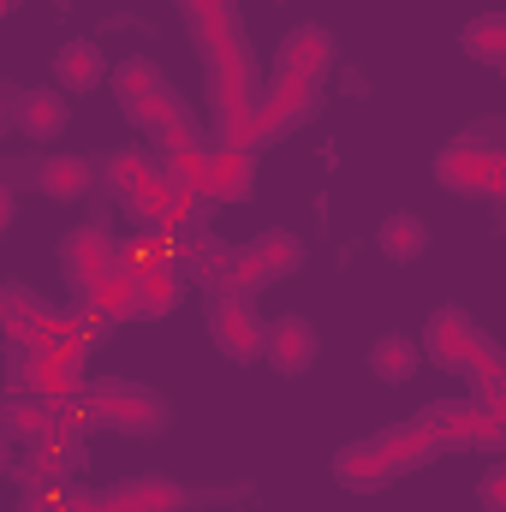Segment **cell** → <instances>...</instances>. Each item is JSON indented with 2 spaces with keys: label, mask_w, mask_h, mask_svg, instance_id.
Listing matches in <instances>:
<instances>
[{
  "label": "cell",
  "mask_w": 506,
  "mask_h": 512,
  "mask_svg": "<svg viewBox=\"0 0 506 512\" xmlns=\"http://www.w3.org/2000/svg\"><path fill=\"white\" fill-rule=\"evenodd\" d=\"M429 453H441V441L411 417V423H393V429H381V435H364V441L340 447V453H334V477H340L352 495H376L387 483H399L405 471H417Z\"/></svg>",
  "instance_id": "cell-1"
},
{
  "label": "cell",
  "mask_w": 506,
  "mask_h": 512,
  "mask_svg": "<svg viewBox=\"0 0 506 512\" xmlns=\"http://www.w3.org/2000/svg\"><path fill=\"white\" fill-rule=\"evenodd\" d=\"M423 358H429L435 370L465 376L471 387H501L506 393V352L459 310V304H447V310L429 316V328H423Z\"/></svg>",
  "instance_id": "cell-2"
},
{
  "label": "cell",
  "mask_w": 506,
  "mask_h": 512,
  "mask_svg": "<svg viewBox=\"0 0 506 512\" xmlns=\"http://www.w3.org/2000/svg\"><path fill=\"white\" fill-rule=\"evenodd\" d=\"M322 114V84L316 78H292V72H274L268 84H262V102H256V114L245 126L233 131V137H221V143H239V149H268L274 137H286V131H298L304 120H316Z\"/></svg>",
  "instance_id": "cell-3"
},
{
  "label": "cell",
  "mask_w": 506,
  "mask_h": 512,
  "mask_svg": "<svg viewBox=\"0 0 506 512\" xmlns=\"http://www.w3.org/2000/svg\"><path fill=\"white\" fill-rule=\"evenodd\" d=\"M84 405H90V429H114V435H161L167 429V399L126 376H90Z\"/></svg>",
  "instance_id": "cell-4"
},
{
  "label": "cell",
  "mask_w": 506,
  "mask_h": 512,
  "mask_svg": "<svg viewBox=\"0 0 506 512\" xmlns=\"http://www.w3.org/2000/svg\"><path fill=\"white\" fill-rule=\"evenodd\" d=\"M60 268H66L72 298H96V292H108L114 280H126V239H120L108 221H84V227L66 233Z\"/></svg>",
  "instance_id": "cell-5"
},
{
  "label": "cell",
  "mask_w": 506,
  "mask_h": 512,
  "mask_svg": "<svg viewBox=\"0 0 506 512\" xmlns=\"http://www.w3.org/2000/svg\"><path fill=\"white\" fill-rule=\"evenodd\" d=\"M114 96H120V114H126L131 126H143L149 137H161L167 126H179V120H191L185 114V102H179V90L161 78V66L155 60H126V66H114Z\"/></svg>",
  "instance_id": "cell-6"
},
{
  "label": "cell",
  "mask_w": 506,
  "mask_h": 512,
  "mask_svg": "<svg viewBox=\"0 0 506 512\" xmlns=\"http://www.w3.org/2000/svg\"><path fill=\"white\" fill-rule=\"evenodd\" d=\"M435 179L459 197H501L506 149L495 143V131H465L435 155Z\"/></svg>",
  "instance_id": "cell-7"
},
{
  "label": "cell",
  "mask_w": 506,
  "mask_h": 512,
  "mask_svg": "<svg viewBox=\"0 0 506 512\" xmlns=\"http://www.w3.org/2000/svg\"><path fill=\"white\" fill-rule=\"evenodd\" d=\"M209 340L221 358L233 364H256L268 346V322L256 316L251 298H209Z\"/></svg>",
  "instance_id": "cell-8"
},
{
  "label": "cell",
  "mask_w": 506,
  "mask_h": 512,
  "mask_svg": "<svg viewBox=\"0 0 506 512\" xmlns=\"http://www.w3.org/2000/svg\"><path fill=\"white\" fill-rule=\"evenodd\" d=\"M417 423L441 441V453H453V447H501V435H506L477 399H441V405H429Z\"/></svg>",
  "instance_id": "cell-9"
},
{
  "label": "cell",
  "mask_w": 506,
  "mask_h": 512,
  "mask_svg": "<svg viewBox=\"0 0 506 512\" xmlns=\"http://www.w3.org/2000/svg\"><path fill=\"white\" fill-rule=\"evenodd\" d=\"M334 60H340V48H334V30L328 24H292L280 36V48H274V72L316 78V84L334 72Z\"/></svg>",
  "instance_id": "cell-10"
},
{
  "label": "cell",
  "mask_w": 506,
  "mask_h": 512,
  "mask_svg": "<svg viewBox=\"0 0 506 512\" xmlns=\"http://www.w3.org/2000/svg\"><path fill=\"white\" fill-rule=\"evenodd\" d=\"M316 352H322V340H316V322L310 316H268V346H262V358H268V370L274 376H304L310 364H316Z\"/></svg>",
  "instance_id": "cell-11"
},
{
  "label": "cell",
  "mask_w": 506,
  "mask_h": 512,
  "mask_svg": "<svg viewBox=\"0 0 506 512\" xmlns=\"http://www.w3.org/2000/svg\"><path fill=\"white\" fill-rule=\"evenodd\" d=\"M6 120L24 131V137H36V143H48V137H60V131L72 126V108H66V90L54 84H36V90H6Z\"/></svg>",
  "instance_id": "cell-12"
},
{
  "label": "cell",
  "mask_w": 506,
  "mask_h": 512,
  "mask_svg": "<svg viewBox=\"0 0 506 512\" xmlns=\"http://www.w3.org/2000/svg\"><path fill=\"white\" fill-rule=\"evenodd\" d=\"M185 268L179 262H161V268H149V274H131L126 286V322H161V316H173L179 310V298H185Z\"/></svg>",
  "instance_id": "cell-13"
},
{
  "label": "cell",
  "mask_w": 506,
  "mask_h": 512,
  "mask_svg": "<svg viewBox=\"0 0 506 512\" xmlns=\"http://www.w3.org/2000/svg\"><path fill=\"white\" fill-rule=\"evenodd\" d=\"M30 185L54 203H84L102 185V167L90 155H42V161H30Z\"/></svg>",
  "instance_id": "cell-14"
},
{
  "label": "cell",
  "mask_w": 506,
  "mask_h": 512,
  "mask_svg": "<svg viewBox=\"0 0 506 512\" xmlns=\"http://www.w3.org/2000/svg\"><path fill=\"white\" fill-rule=\"evenodd\" d=\"M256 185V155L239 143H215L209 149V203H245Z\"/></svg>",
  "instance_id": "cell-15"
},
{
  "label": "cell",
  "mask_w": 506,
  "mask_h": 512,
  "mask_svg": "<svg viewBox=\"0 0 506 512\" xmlns=\"http://www.w3.org/2000/svg\"><path fill=\"white\" fill-rule=\"evenodd\" d=\"M102 78H108V54H102V42H90V36L60 42V54H54V84H60L66 96H84V90H96Z\"/></svg>",
  "instance_id": "cell-16"
},
{
  "label": "cell",
  "mask_w": 506,
  "mask_h": 512,
  "mask_svg": "<svg viewBox=\"0 0 506 512\" xmlns=\"http://www.w3.org/2000/svg\"><path fill=\"white\" fill-rule=\"evenodd\" d=\"M108 507L114 512H185V489L167 483V477H126L108 489Z\"/></svg>",
  "instance_id": "cell-17"
},
{
  "label": "cell",
  "mask_w": 506,
  "mask_h": 512,
  "mask_svg": "<svg viewBox=\"0 0 506 512\" xmlns=\"http://www.w3.org/2000/svg\"><path fill=\"white\" fill-rule=\"evenodd\" d=\"M370 370H376V382L405 387L411 376H417V370H423V340H411V334L387 328L376 346H370Z\"/></svg>",
  "instance_id": "cell-18"
},
{
  "label": "cell",
  "mask_w": 506,
  "mask_h": 512,
  "mask_svg": "<svg viewBox=\"0 0 506 512\" xmlns=\"http://www.w3.org/2000/svg\"><path fill=\"white\" fill-rule=\"evenodd\" d=\"M376 245L387 262H417V256L429 251V221L417 209H393V215H381Z\"/></svg>",
  "instance_id": "cell-19"
},
{
  "label": "cell",
  "mask_w": 506,
  "mask_h": 512,
  "mask_svg": "<svg viewBox=\"0 0 506 512\" xmlns=\"http://www.w3.org/2000/svg\"><path fill=\"white\" fill-rule=\"evenodd\" d=\"M245 251L262 262V274H268V280H280V274H298V268H304V239H298L292 227H268V233H256Z\"/></svg>",
  "instance_id": "cell-20"
},
{
  "label": "cell",
  "mask_w": 506,
  "mask_h": 512,
  "mask_svg": "<svg viewBox=\"0 0 506 512\" xmlns=\"http://www.w3.org/2000/svg\"><path fill=\"white\" fill-rule=\"evenodd\" d=\"M465 54H477L483 66H506V12H483L465 24Z\"/></svg>",
  "instance_id": "cell-21"
},
{
  "label": "cell",
  "mask_w": 506,
  "mask_h": 512,
  "mask_svg": "<svg viewBox=\"0 0 506 512\" xmlns=\"http://www.w3.org/2000/svg\"><path fill=\"white\" fill-rule=\"evenodd\" d=\"M0 298H6V304H0V310H6V340H30V334H36V322L48 316V304H42L30 286H6Z\"/></svg>",
  "instance_id": "cell-22"
},
{
  "label": "cell",
  "mask_w": 506,
  "mask_h": 512,
  "mask_svg": "<svg viewBox=\"0 0 506 512\" xmlns=\"http://www.w3.org/2000/svg\"><path fill=\"white\" fill-rule=\"evenodd\" d=\"M268 286V274H262V262L251 251H233L227 262V274H221V286H215V298H256Z\"/></svg>",
  "instance_id": "cell-23"
},
{
  "label": "cell",
  "mask_w": 506,
  "mask_h": 512,
  "mask_svg": "<svg viewBox=\"0 0 506 512\" xmlns=\"http://www.w3.org/2000/svg\"><path fill=\"white\" fill-rule=\"evenodd\" d=\"M477 501H483V512H506V459L483 471V483H477Z\"/></svg>",
  "instance_id": "cell-24"
},
{
  "label": "cell",
  "mask_w": 506,
  "mask_h": 512,
  "mask_svg": "<svg viewBox=\"0 0 506 512\" xmlns=\"http://www.w3.org/2000/svg\"><path fill=\"white\" fill-rule=\"evenodd\" d=\"M18 6H24V0H0V12H18Z\"/></svg>",
  "instance_id": "cell-25"
},
{
  "label": "cell",
  "mask_w": 506,
  "mask_h": 512,
  "mask_svg": "<svg viewBox=\"0 0 506 512\" xmlns=\"http://www.w3.org/2000/svg\"><path fill=\"white\" fill-rule=\"evenodd\" d=\"M501 78H506V66H501Z\"/></svg>",
  "instance_id": "cell-26"
},
{
  "label": "cell",
  "mask_w": 506,
  "mask_h": 512,
  "mask_svg": "<svg viewBox=\"0 0 506 512\" xmlns=\"http://www.w3.org/2000/svg\"><path fill=\"white\" fill-rule=\"evenodd\" d=\"M501 447H506V435H501Z\"/></svg>",
  "instance_id": "cell-27"
},
{
  "label": "cell",
  "mask_w": 506,
  "mask_h": 512,
  "mask_svg": "<svg viewBox=\"0 0 506 512\" xmlns=\"http://www.w3.org/2000/svg\"><path fill=\"white\" fill-rule=\"evenodd\" d=\"M280 6H286V0H280Z\"/></svg>",
  "instance_id": "cell-28"
},
{
  "label": "cell",
  "mask_w": 506,
  "mask_h": 512,
  "mask_svg": "<svg viewBox=\"0 0 506 512\" xmlns=\"http://www.w3.org/2000/svg\"><path fill=\"white\" fill-rule=\"evenodd\" d=\"M60 6H66V0H60Z\"/></svg>",
  "instance_id": "cell-29"
}]
</instances>
